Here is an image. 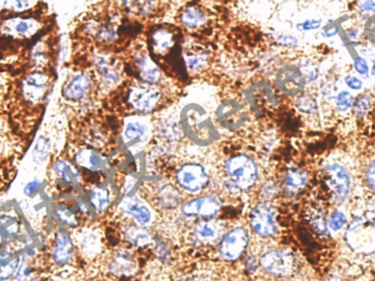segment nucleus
<instances>
[{
    "mask_svg": "<svg viewBox=\"0 0 375 281\" xmlns=\"http://www.w3.org/2000/svg\"><path fill=\"white\" fill-rule=\"evenodd\" d=\"M148 49H150V57L157 65L166 67L169 65L170 68H184L180 66L179 58L182 56L180 42H182V33L180 28L169 24H159L154 26L147 34Z\"/></svg>",
    "mask_w": 375,
    "mask_h": 281,
    "instance_id": "obj_1",
    "label": "nucleus"
},
{
    "mask_svg": "<svg viewBox=\"0 0 375 281\" xmlns=\"http://www.w3.org/2000/svg\"><path fill=\"white\" fill-rule=\"evenodd\" d=\"M119 98L134 113L148 114L161 108L166 94L161 85H150L136 79L122 87Z\"/></svg>",
    "mask_w": 375,
    "mask_h": 281,
    "instance_id": "obj_2",
    "label": "nucleus"
},
{
    "mask_svg": "<svg viewBox=\"0 0 375 281\" xmlns=\"http://www.w3.org/2000/svg\"><path fill=\"white\" fill-rule=\"evenodd\" d=\"M225 172L228 176V185L236 191L250 189L258 180L257 163L247 155H236L230 157L226 161Z\"/></svg>",
    "mask_w": 375,
    "mask_h": 281,
    "instance_id": "obj_3",
    "label": "nucleus"
},
{
    "mask_svg": "<svg viewBox=\"0 0 375 281\" xmlns=\"http://www.w3.org/2000/svg\"><path fill=\"white\" fill-rule=\"evenodd\" d=\"M348 244L358 253L375 252V217H362L352 222L347 235Z\"/></svg>",
    "mask_w": 375,
    "mask_h": 281,
    "instance_id": "obj_4",
    "label": "nucleus"
},
{
    "mask_svg": "<svg viewBox=\"0 0 375 281\" xmlns=\"http://www.w3.org/2000/svg\"><path fill=\"white\" fill-rule=\"evenodd\" d=\"M131 66L138 80L142 83L161 85L163 81V71L152 60V57L147 54L145 49L144 51L143 49H135L131 56Z\"/></svg>",
    "mask_w": 375,
    "mask_h": 281,
    "instance_id": "obj_5",
    "label": "nucleus"
},
{
    "mask_svg": "<svg viewBox=\"0 0 375 281\" xmlns=\"http://www.w3.org/2000/svg\"><path fill=\"white\" fill-rule=\"evenodd\" d=\"M178 185L189 193H199L207 187L210 178L205 167L199 163H186L177 172Z\"/></svg>",
    "mask_w": 375,
    "mask_h": 281,
    "instance_id": "obj_6",
    "label": "nucleus"
},
{
    "mask_svg": "<svg viewBox=\"0 0 375 281\" xmlns=\"http://www.w3.org/2000/svg\"><path fill=\"white\" fill-rule=\"evenodd\" d=\"M248 231L243 227L230 230L220 242V254L226 261H236L243 255L249 244Z\"/></svg>",
    "mask_w": 375,
    "mask_h": 281,
    "instance_id": "obj_7",
    "label": "nucleus"
},
{
    "mask_svg": "<svg viewBox=\"0 0 375 281\" xmlns=\"http://www.w3.org/2000/svg\"><path fill=\"white\" fill-rule=\"evenodd\" d=\"M95 88V80L93 75L89 73L76 74L73 77L68 78L63 87L62 94L65 100L73 103H81L87 100Z\"/></svg>",
    "mask_w": 375,
    "mask_h": 281,
    "instance_id": "obj_8",
    "label": "nucleus"
},
{
    "mask_svg": "<svg viewBox=\"0 0 375 281\" xmlns=\"http://www.w3.org/2000/svg\"><path fill=\"white\" fill-rule=\"evenodd\" d=\"M250 227L256 235L262 237H270L277 232L275 209L268 203L257 205L249 217Z\"/></svg>",
    "mask_w": 375,
    "mask_h": 281,
    "instance_id": "obj_9",
    "label": "nucleus"
},
{
    "mask_svg": "<svg viewBox=\"0 0 375 281\" xmlns=\"http://www.w3.org/2000/svg\"><path fill=\"white\" fill-rule=\"evenodd\" d=\"M306 78L302 70L293 65L280 68L276 75V85L283 94L298 96L305 88Z\"/></svg>",
    "mask_w": 375,
    "mask_h": 281,
    "instance_id": "obj_10",
    "label": "nucleus"
},
{
    "mask_svg": "<svg viewBox=\"0 0 375 281\" xmlns=\"http://www.w3.org/2000/svg\"><path fill=\"white\" fill-rule=\"evenodd\" d=\"M260 266L273 276H287L294 267V258L285 250H272L262 256Z\"/></svg>",
    "mask_w": 375,
    "mask_h": 281,
    "instance_id": "obj_11",
    "label": "nucleus"
},
{
    "mask_svg": "<svg viewBox=\"0 0 375 281\" xmlns=\"http://www.w3.org/2000/svg\"><path fill=\"white\" fill-rule=\"evenodd\" d=\"M129 15L138 18H152L163 15L166 10L165 0H119Z\"/></svg>",
    "mask_w": 375,
    "mask_h": 281,
    "instance_id": "obj_12",
    "label": "nucleus"
},
{
    "mask_svg": "<svg viewBox=\"0 0 375 281\" xmlns=\"http://www.w3.org/2000/svg\"><path fill=\"white\" fill-rule=\"evenodd\" d=\"M222 203L218 197L202 196L188 201L182 206L186 217H213L220 212Z\"/></svg>",
    "mask_w": 375,
    "mask_h": 281,
    "instance_id": "obj_13",
    "label": "nucleus"
},
{
    "mask_svg": "<svg viewBox=\"0 0 375 281\" xmlns=\"http://www.w3.org/2000/svg\"><path fill=\"white\" fill-rule=\"evenodd\" d=\"M53 262L57 266H66L72 262L74 257V242L70 233L66 230H58L53 240L52 252Z\"/></svg>",
    "mask_w": 375,
    "mask_h": 281,
    "instance_id": "obj_14",
    "label": "nucleus"
},
{
    "mask_svg": "<svg viewBox=\"0 0 375 281\" xmlns=\"http://www.w3.org/2000/svg\"><path fill=\"white\" fill-rule=\"evenodd\" d=\"M121 208L127 216L133 218L142 227L150 225L153 221V210L138 197H127L122 201Z\"/></svg>",
    "mask_w": 375,
    "mask_h": 281,
    "instance_id": "obj_15",
    "label": "nucleus"
},
{
    "mask_svg": "<svg viewBox=\"0 0 375 281\" xmlns=\"http://www.w3.org/2000/svg\"><path fill=\"white\" fill-rule=\"evenodd\" d=\"M150 137V127L142 117H131L125 121L123 138L129 147L142 145Z\"/></svg>",
    "mask_w": 375,
    "mask_h": 281,
    "instance_id": "obj_16",
    "label": "nucleus"
},
{
    "mask_svg": "<svg viewBox=\"0 0 375 281\" xmlns=\"http://www.w3.org/2000/svg\"><path fill=\"white\" fill-rule=\"evenodd\" d=\"M39 24L31 17L17 16L8 19L3 24V30L11 37L28 39L38 31Z\"/></svg>",
    "mask_w": 375,
    "mask_h": 281,
    "instance_id": "obj_17",
    "label": "nucleus"
},
{
    "mask_svg": "<svg viewBox=\"0 0 375 281\" xmlns=\"http://www.w3.org/2000/svg\"><path fill=\"white\" fill-rule=\"evenodd\" d=\"M327 183L333 189L337 198L344 199L350 189V178L348 173L340 165H329L326 168Z\"/></svg>",
    "mask_w": 375,
    "mask_h": 281,
    "instance_id": "obj_18",
    "label": "nucleus"
},
{
    "mask_svg": "<svg viewBox=\"0 0 375 281\" xmlns=\"http://www.w3.org/2000/svg\"><path fill=\"white\" fill-rule=\"evenodd\" d=\"M216 115L225 126H235L241 124L246 114L243 105L235 99H225L218 105Z\"/></svg>",
    "mask_w": 375,
    "mask_h": 281,
    "instance_id": "obj_19",
    "label": "nucleus"
},
{
    "mask_svg": "<svg viewBox=\"0 0 375 281\" xmlns=\"http://www.w3.org/2000/svg\"><path fill=\"white\" fill-rule=\"evenodd\" d=\"M210 16L207 10L199 6H189L184 7L179 13V24L188 30H200L209 24Z\"/></svg>",
    "mask_w": 375,
    "mask_h": 281,
    "instance_id": "obj_20",
    "label": "nucleus"
},
{
    "mask_svg": "<svg viewBox=\"0 0 375 281\" xmlns=\"http://www.w3.org/2000/svg\"><path fill=\"white\" fill-rule=\"evenodd\" d=\"M21 266V258L13 250H0V281H10L16 277Z\"/></svg>",
    "mask_w": 375,
    "mask_h": 281,
    "instance_id": "obj_21",
    "label": "nucleus"
},
{
    "mask_svg": "<svg viewBox=\"0 0 375 281\" xmlns=\"http://www.w3.org/2000/svg\"><path fill=\"white\" fill-rule=\"evenodd\" d=\"M109 269L117 276H129L136 271V263L132 254L127 250H119L114 254L109 264Z\"/></svg>",
    "mask_w": 375,
    "mask_h": 281,
    "instance_id": "obj_22",
    "label": "nucleus"
},
{
    "mask_svg": "<svg viewBox=\"0 0 375 281\" xmlns=\"http://www.w3.org/2000/svg\"><path fill=\"white\" fill-rule=\"evenodd\" d=\"M96 70L106 87H115L120 83L119 68L108 58H97Z\"/></svg>",
    "mask_w": 375,
    "mask_h": 281,
    "instance_id": "obj_23",
    "label": "nucleus"
},
{
    "mask_svg": "<svg viewBox=\"0 0 375 281\" xmlns=\"http://www.w3.org/2000/svg\"><path fill=\"white\" fill-rule=\"evenodd\" d=\"M75 161L79 167L86 170L97 171L100 170L104 164V159L100 153L95 150L81 149L76 153Z\"/></svg>",
    "mask_w": 375,
    "mask_h": 281,
    "instance_id": "obj_24",
    "label": "nucleus"
},
{
    "mask_svg": "<svg viewBox=\"0 0 375 281\" xmlns=\"http://www.w3.org/2000/svg\"><path fill=\"white\" fill-rule=\"evenodd\" d=\"M221 227L218 222L200 221L193 230L194 239L201 243H212L220 237Z\"/></svg>",
    "mask_w": 375,
    "mask_h": 281,
    "instance_id": "obj_25",
    "label": "nucleus"
},
{
    "mask_svg": "<svg viewBox=\"0 0 375 281\" xmlns=\"http://www.w3.org/2000/svg\"><path fill=\"white\" fill-rule=\"evenodd\" d=\"M54 172L57 178L70 185H77L81 183V173L74 167L73 163H70L68 160L58 159L54 163Z\"/></svg>",
    "mask_w": 375,
    "mask_h": 281,
    "instance_id": "obj_26",
    "label": "nucleus"
},
{
    "mask_svg": "<svg viewBox=\"0 0 375 281\" xmlns=\"http://www.w3.org/2000/svg\"><path fill=\"white\" fill-rule=\"evenodd\" d=\"M184 53L186 69L199 73L207 67L209 56L205 49H189V51L186 49Z\"/></svg>",
    "mask_w": 375,
    "mask_h": 281,
    "instance_id": "obj_27",
    "label": "nucleus"
},
{
    "mask_svg": "<svg viewBox=\"0 0 375 281\" xmlns=\"http://www.w3.org/2000/svg\"><path fill=\"white\" fill-rule=\"evenodd\" d=\"M125 237L129 242L132 243L135 246H145L153 242V237H150V233L144 228L129 227L125 230Z\"/></svg>",
    "mask_w": 375,
    "mask_h": 281,
    "instance_id": "obj_28",
    "label": "nucleus"
},
{
    "mask_svg": "<svg viewBox=\"0 0 375 281\" xmlns=\"http://www.w3.org/2000/svg\"><path fill=\"white\" fill-rule=\"evenodd\" d=\"M158 199L163 208H175L180 203V194L173 186H163L158 193Z\"/></svg>",
    "mask_w": 375,
    "mask_h": 281,
    "instance_id": "obj_29",
    "label": "nucleus"
},
{
    "mask_svg": "<svg viewBox=\"0 0 375 281\" xmlns=\"http://www.w3.org/2000/svg\"><path fill=\"white\" fill-rule=\"evenodd\" d=\"M89 198H90L93 208L96 209L98 212H102L109 205L110 194L108 189H104V187H95V189H91Z\"/></svg>",
    "mask_w": 375,
    "mask_h": 281,
    "instance_id": "obj_30",
    "label": "nucleus"
},
{
    "mask_svg": "<svg viewBox=\"0 0 375 281\" xmlns=\"http://www.w3.org/2000/svg\"><path fill=\"white\" fill-rule=\"evenodd\" d=\"M79 244H81L83 253L89 256L98 253L101 245L98 235L91 232V231L81 235V239H79Z\"/></svg>",
    "mask_w": 375,
    "mask_h": 281,
    "instance_id": "obj_31",
    "label": "nucleus"
},
{
    "mask_svg": "<svg viewBox=\"0 0 375 281\" xmlns=\"http://www.w3.org/2000/svg\"><path fill=\"white\" fill-rule=\"evenodd\" d=\"M306 182H308L306 173L303 172L302 170H296V169L289 171L287 178H285V186L291 191L302 189L303 186L305 185Z\"/></svg>",
    "mask_w": 375,
    "mask_h": 281,
    "instance_id": "obj_32",
    "label": "nucleus"
},
{
    "mask_svg": "<svg viewBox=\"0 0 375 281\" xmlns=\"http://www.w3.org/2000/svg\"><path fill=\"white\" fill-rule=\"evenodd\" d=\"M51 149V142L47 137H40L33 150V159L37 163L45 162Z\"/></svg>",
    "mask_w": 375,
    "mask_h": 281,
    "instance_id": "obj_33",
    "label": "nucleus"
},
{
    "mask_svg": "<svg viewBox=\"0 0 375 281\" xmlns=\"http://www.w3.org/2000/svg\"><path fill=\"white\" fill-rule=\"evenodd\" d=\"M371 103H372V100L370 96L362 94L353 102V111L358 117H362L370 109Z\"/></svg>",
    "mask_w": 375,
    "mask_h": 281,
    "instance_id": "obj_34",
    "label": "nucleus"
},
{
    "mask_svg": "<svg viewBox=\"0 0 375 281\" xmlns=\"http://www.w3.org/2000/svg\"><path fill=\"white\" fill-rule=\"evenodd\" d=\"M353 102H355V100H353L351 93L348 92V91H342L337 96V109L340 112L348 111L353 105Z\"/></svg>",
    "mask_w": 375,
    "mask_h": 281,
    "instance_id": "obj_35",
    "label": "nucleus"
},
{
    "mask_svg": "<svg viewBox=\"0 0 375 281\" xmlns=\"http://www.w3.org/2000/svg\"><path fill=\"white\" fill-rule=\"evenodd\" d=\"M57 214H60L61 219H62L65 223H67L68 225H76L75 214L70 212V208L64 206V205H60V206H58Z\"/></svg>",
    "mask_w": 375,
    "mask_h": 281,
    "instance_id": "obj_36",
    "label": "nucleus"
},
{
    "mask_svg": "<svg viewBox=\"0 0 375 281\" xmlns=\"http://www.w3.org/2000/svg\"><path fill=\"white\" fill-rule=\"evenodd\" d=\"M365 34L369 41L375 44V15L369 17L365 21Z\"/></svg>",
    "mask_w": 375,
    "mask_h": 281,
    "instance_id": "obj_37",
    "label": "nucleus"
},
{
    "mask_svg": "<svg viewBox=\"0 0 375 281\" xmlns=\"http://www.w3.org/2000/svg\"><path fill=\"white\" fill-rule=\"evenodd\" d=\"M156 242V252H157L158 258L161 262H167L169 259V248L161 239H155Z\"/></svg>",
    "mask_w": 375,
    "mask_h": 281,
    "instance_id": "obj_38",
    "label": "nucleus"
},
{
    "mask_svg": "<svg viewBox=\"0 0 375 281\" xmlns=\"http://www.w3.org/2000/svg\"><path fill=\"white\" fill-rule=\"evenodd\" d=\"M298 108L300 111L304 113H312L315 110V102L308 96H303L298 99Z\"/></svg>",
    "mask_w": 375,
    "mask_h": 281,
    "instance_id": "obj_39",
    "label": "nucleus"
},
{
    "mask_svg": "<svg viewBox=\"0 0 375 281\" xmlns=\"http://www.w3.org/2000/svg\"><path fill=\"white\" fill-rule=\"evenodd\" d=\"M344 223H346V217L342 212H336V214H333V217L330 218V221H329V227L331 230L334 231H339L344 227Z\"/></svg>",
    "mask_w": 375,
    "mask_h": 281,
    "instance_id": "obj_40",
    "label": "nucleus"
},
{
    "mask_svg": "<svg viewBox=\"0 0 375 281\" xmlns=\"http://www.w3.org/2000/svg\"><path fill=\"white\" fill-rule=\"evenodd\" d=\"M40 185H41V181H39V180H33V181L29 182L24 186V195L28 197L33 196L34 194L37 193L38 189H39Z\"/></svg>",
    "mask_w": 375,
    "mask_h": 281,
    "instance_id": "obj_41",
    "label": "nucleus"
},
{
    "mask_svg": "<svg viewBox=\"0 0 375 281\" xmlns=\"http://www.w3.org/2000/svg\"><path fill=\"white\" fill-rule=\"evenodd\" d=\"M344 83L352 90H361L362 89V81L359 78L355 77V76H348L344 79Z\"/></svg>",
    "mask_w": 375,
    "mask_h": 281,
    "instance_id": "obj_42",
    "label": "nucleus"
},
{
    "mask_svg": "<svg viewBox=\"0 0 375 281\" xmlns=\"http://www.w3.org/2000/svg\"><path fill=\"white\" fill-rule=\"evenodd\" d=\"M355 69L359 75L361 76H367L369 74V66H367V62H365V60L359 57L357 58L355 62Z\"/></svg>",
    "mask_w": 375,
    "mask_h": 281,
    "instance_id": "obj_43",
    "label": "nucleus"
},
{
    "mask_svg": "<svg viewBox=\"0 0 375 281\" xmlns=\"http://www.w3.org/2000/svg\"><path fill=\"white\" fill-rule=\"evenodd\" d=\"M321 24V22L319 20H308L298 24V28H300L301 31H311V30L319 28Z\"/></svg>",
    "mask_w": 375,
    "mask_h": 281,
    "instance_id": "obj_44",
    "label": "nucleus"
},
{
    "mask_svg": "<svg viewBox=\"0 0 375 281\" xmlns=\"http://www.w3.org/2000/svg\"><path fill=\"white\" fill-rule=\"evenodd\" d=\"M245 266H246L247 271L249 273H254L258 269V264H257L256 259L253 256H248L245 262Z\"/></svg>",
    "mask_w": 375,
    "mask_h": 281,
    "instance_id": "obj_45",
    "label": "nucleus"
},
{
    "mask_svg": "<svg viewBox=\"0 0 375 281\" xmlns=\"http://www.w3.org/2000/svg\"><path fill=\"white\" fill-rule=\"evenodd\" d=\"M362 8L365 12H374L375 15V0H362Z\"/></svg>",
    "mask_w": 375,
    "mask_h": 281,
    "instance_id": "obj_46",
    "label": "nucleus"
},
{
    "mask_svg": "<svg viewBox=\"0 0 375 281\" xmlns=\"http://www.w3.org/2000/svg\"><path fill=\"white\" fill-rule=\"evenodd\" d=\"M279 42L285 45H290V46L298 44V40L293 37H289V35H280Z\"/></svg>",
    "mask_w": 375,
    "mask_h": 281,
    "instance_id": "obj_47",
    "label": "nucleus"
},
{
    "mask_svg": "<svg viewBox=\"0 0 375 281\" xmlns=\"http://www.w3.org/2000/svg\"><path fill=\"white\" fill-rule=\"evenodd\" d=\"M367 181H369V183H370V185L372 186L373 189H375V162H373L370 169H369V172H367Z\"/></svg>",
    "mask_w": 375,
    "mask_h": 281,
    "instance_id": "obj_48",
    "label": "nucleus"
},
{
    "mask_svg": "<svg viewBox=\"0 0 375 281\" xmlns=\"http://www.w3.org/2000/svg\"><path fill=\"white\" fill-rule=\"evenodd\" d=\"M178 281H199V280H198V279H196V278H184V279H180V280H178Z\"/></svg>",
    "mask_w": 375,
    "mask_h": 281,
    "instance_id": "obj_49",
    "label": "nucleus"
},
{
    "mask_svg": "<svg viewBox=\"0 0 375 281\" xmlns=\"http://www.w3.org/2000/svg\"><path fill=\"white\" fill-rule=\"evenodd\" d=\"M372 75L375 76V62H374V66H373V68H372Z\"/></svg>",
    "mask_w": 375,
    "mask_h": 281,
    "instance_id": "obj_50",
    "label": "nucleus"
},
{
    "mask_svg": "<svg viewBox=\"0 0 375 281\" xmlns=\"http://www.w3.org/2000/svg\"><path fill=\"white\" fill-rule=\"evenodd\" d=\"M374 91H375V85H374Z\"/></svg>",
    "mask_w": 375,
    "mask_h": 281,
    "instance_id": "obj_51",
    "label": "nucleus"
}]
</instances>
